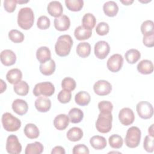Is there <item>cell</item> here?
Wrapping results in <instances>:
<instances>
[{"instance_id": "cell-40", "label": "cell", "mask_w": 154, "mask_h": 154, "mask_svg": "<svg viewBox=\"0 0 154 154\" xmlns=\"http://www.w3.org/2000/svg\"><path fill=\"white\" fill-rule=\"evenodd\" d=\"M76 85V81L70 77H66L64 78L61 82L62 88L70 91L75 90Z\"/></svg>"}, {"instance_id": "cell-29", "label": "cell", "mask_w": 154, "mask_h": 154, "mask_svg": "<svg viewBox=\"0 0 154 154\" xmlns=\"http://www.w3.org/2000/svg\"><path fill=\"white\" fill-rule=\"evenodd\" d=\"M91 100L90 94L85 91H81L76 94L75 96V101L76 103L80 106L87 105Z\"/></svg>"}, {"instance_id": "cell-8", "label": "cell", "mask_w": 154, "mask_h": 154, "mask_svg": "<svg viewBox=\"0 0 154 154\" xmlns=\"http://www.w3.org/2000/svg\"><path fill=\"white\" fill-rule=\"evenodd\" d=\"M5 149L10 154H19L21 152L22 146L16 135L11 134L7 137Z\"/></svg>"}, {"instance_id": "cell-50", "label": "cell", "mask_w": 154, "mask_h": 154, "mask_svg": "<svg viewBox=\"0 0 154 154\" xmlns=\"http://www.w3.org/2000/svg\"><path fill=\"white\" fill-rule=\"evenodd\" d=\"M120 2L123 4L125 5H131L134 2L133 0H125V1H120Z\"/></svg>"}, {"instance_id": "cell-37", "label": "cell", "mask_w": 154, "mask_h": 154, "mask_svg": "<svg viewBox=\"0 0 154 154\" xmlns=\"http://www.w3.org/2000/svg\"><path fill=\"white\" fill-rule=\"evenodd\" d=\"M109 146L113 149H120L122 147L123 140L122 137L118 134H113L109 137Z\"/></svg>"}, {"instance_id": "cell-17", "label": "cell", "mask_w": 154, "mask_h": 154, "mask_svg": "<svg viewBox=\"0 0 154 154\" xmlns=\"http://www.w3.org/2000/svg\"><path fill=\"white\" fill-rule=\"evenodd\" d=\"M35 108L41 112H48L51 107V101L49 99L40 96L35 101Z\"/></svg>"}, {"instance_id": "cell-19", "label": "cell", "mask_w": 154, "mask_h": 154, "mask_svg": "<svg viewBox=\"0 0 154 154\" xmlns=\"http://www.w3.org/2000/svg\"><path fill=\"white\" fill-rule=\"evenodd\" d=\"M22 78V73L19 69H12L6 74L7 80L11 84L15 85L19 83Z\"/></svg>"}, {"instance_id": "cell-6", "label": "cell", "mask_w": 154, "mask_h": 154, "mask_svg": "<svg viewBox=\"0 0 154 154\" xmlns=\"http://www.w3.org/2000/svg\"><path fill=\"white\" fill-rule=\"evenodd\" d=\"M55 92V87L51 82H42L35 85L32 93L36 97L51 96Z\"/></svg>"}, {"instance_id": "cell-1", "label": "cell", "mask_w": 154, "mask_h": 154, "mask_svg": "<svg viewBox=\"0 0 154 154\" xmlns=\"http://www.w3.org/2000/svg\"><path fill=\"white\" fill-rule=\"evenodd\" d=\"M34 22V14L32 10L29 7L20 8L17 15L18 25L23 29H30Z\"/></svg>"}, {"instance_id": "cell-21", "label": "cell", "mask_w": 154, "mask_h": 154, "mask_svg": "<svg viewBox=\"0 0 154 154\" xmlns=\"http://www.w3.org/2000/svg\"><path fill=\"white\" fill-rule=\"evenodd\" d=\"M137 70L141 74L149 75L153 71V63L149 60H141L137 65Z\"/></svg>"}, {"instance_id": "cell-15", "label": "cell", "mask_w": 154, "mask_h": 154, "mask_svg": "<svg viewBox=\"0 0 154 154\" xmlns=\"http://www.w3.org/2000/svg\"><path fill=\"white\" fill-rule=\"evenodd\" d=\"M48 13L53 17H58L61 16L63 12V8L60 2L53 1L50 2L47 7Z\"/></svg>"}, {"instance_id": "cell-13", "label": "cell", "mask_w": 154, "mask_h": 154, "mask_svg": "<svg viewBox=\"0 0 154 154\" xmlns=\"http://www.w3.org/2000/svg\"><path fill=\"white\" fill-rule=\"evenodd\" d=\"M0 58L2 64L5 66H10L16 63V55L11 50L5 49L1 52Z\"/></svg>"}, {"instance_id": "cell-14", "label": "cell", "mask_w": 154, "mask_h": 154, "mask_svg": "<svg viewBox=\"0 0 154 154\" xmlns=\"http://www.w3.org/2000/svg\"><path fill=\"white\" fill-rule=\"evenodd\" d=\"M54 25L57 30L64 31L69 28L70 26V20L68 16L63 14L58 17L55 18Z\"/></svg>"}, {"instance_id": "cell-36", "label": "cell", "mask_w": 154, "mask_h": 154, "mask_svg": "<svg viewBox=\"0 0 154 154\" xmlns=\"http://www.w3.org/2000/svg\"><path fill=\"white\" fill-rule=\"evenodd\" d=\"M65 4L69 10L79 11L83 7L84 1L82 0H66Z\"/></svg>"}, {"instance_id": "cell-34", "label": "cell", "mask_w": 154, "mask_h": 154, "mask_svg": "<svg viewBox=\"0 0 154 154\" xmlns=\"http://www.w3.org/2000/svg\"><path fill=\"white\" fill-rule=\"evenodd\" d=\"M29 85L25 81H20L19 83L14 85L13 90L14 92L19 96H26L29 91Z\"/></svg>"}, {"instance_id": "cell-26", "label": "cell", "mask_w": 154, "mask_h": 154, "mask_svg": "<svg viewBox=\"0 0 154 154\" xmlns=\"http://www.w3.org/2000/svg\"><path fill=\"white\" fill-rule=\"evenodd\" d=\"M23 132L26 137L29 139L37 138L40 134L38 128L33 123L26 124L24 128Z\"/></svg>"}, {"instance_id": "cell-38", "label": "cell", "mask_w": 154, "mask_h": 154, "mask_svg": "<svg viewBox=\"0 0 154 154\" xmlns=\"http://www.w3.org/2000/svg\"><path fill=\"white\" fill-rule=\"evenodd\" d=\"M8 37L13 42L19 43L23 41L25 37L22 32L17 29H11L8 32Z\"/></svg>"}, {"instance_id": "cell-33", "label": "cell", "mask_w": 154, "mask_h": 154, "mask_svg": "<svg viewBox=\"0 0 154 154\" xmlns=\"http://www.w3.org/2000/svg\"><path fill=\"white\" fill-rule=\"evenodd\" d=\"M96 23V19L93 14L88 13L84 15L82 19V26L84 28L92 30V29L94 27Z\"/></svg>"}, {"instance_id": "cell-20", "label": "cell", "mask_w": 154, "mask_h": 154, "mask_svg": "<svg viewBox=\"0 0 154 154\" xmlns=\"http://www.w3.org/2000/svg\"><path fill=\"white\" fill-rule=\"evenodd\" d=\"M36 58L40 64L45 63L51 60V53L50 49L46 46H42L36 51Z\"/></svg>"}, {"instance_id": "cell-41", "label": "cell", "mask_w": 154, "mask_h": 154, "mask_svg": "<svg viewBox=\"0 0 154 154\" xmlns=\"http://www.w3.org/2000/svg\"><path fill=\"white\" fill-rule=\"evenodd\" d=\"M57 98L60 103H67L70 102L72 98L71 91L63 89L59 92V93L58 94Z\"/></svg>"}, {"instance_id": "cell-27", "label": "cell", "mask_w": 154, "mask_h": 154, "mask_svg": "<svg viewBox=\"0 0 154 154\" xmlns=\"http://www.w3.org/2000/svg\"><path fill=\"white\" fill-rule=\"evenodd\" d=\"M66 136L69 141L76 142L82 138L83 131L80 128L73 127L67 131Z\"/></svg>"}, {"instance_id": "cell-32", "label": "cell", "mask_w": 154, "mask_h": 154, "mask_svg": "<svg viewBox=\"0 0 154 154\" xmlns=\"http://www.w3.org/2000/svg\"><path fill=\"white\" fill-rule=\"evenodd\" d=\"M125 57L128 63L134 64L137 63L140 58L141 54L137 49H131L126 52Z\"/></svg>"}, {"instance_id": "cell-28", "label": "cell", "mask_w": 154, "mask_h": 154, "mask_svg": "<svg viewBox=\"0 0 154 154\" xmlns=\"http://www.w3.org/2000/svg\"><path fill=\"white\" fill-rule=\"evenodd\" d=\"M70 122L72 123H78L81 122L84 117V112L78 108H72L68 114Z\"/></svg>"}, {"instance_id": "cell-39", "label": "cell", "mask_w": 154, "mask_h": 154, "mask_svg": "<svg viewBox=\"0 0 154 154\" xmlns=\"http://www.w3.org/2000/svg\"><path fill=\"white\" fill-rule=\"evenodd\" d=\"M98 108L100 113L110 114L112 111L113 105L112 103L109 101L102 100L99 102Z\"/></svg>"}, {"instance_id": "cell-12", "label": "cell", "mask_w": 154, "mask_h": 154, "mask_svg": "<svg viewBox=\"0 0 154 154\" xmlns=\"http://www.w3.org/2000/svg\"><path fill=\"white\" fill-rule=\"evenodd\" d=\"M119 119L123 125L129 126L134 122V113L131 108H123L119 111Z\"/></svg>"}, {"instance_id": "cell-30", "label": "cell", "mask_w": 154, "mask_h": 154, "mask_svg": "<svg viewBox=\"0 0 154 154\" xmlns=\"http://www.w3.org/2000/svg\"><path fill=\"white\" fill-rule=\"evenodd\" d=\"M43 144L38 141L28 144L25 150V154H40L43 152Z\"/></svg>"}, {"instance_id": "cell-46", "label": "cell", "mask_w": 154, "mask_h": 154, "mask_svg": "<svg viewBox=\"0 0 154 154\" xmlns=\"http://www.w3.org/2000/svg\"><path fill=\"white\" fill-rule=\"evenodd\" d=\"M72 153L73 154H79V153H84V154H88L90 153L88 148L84 144H79L75 145L72 150Z\"/></svg>"}, {"instance_id": "cell-42", "label": "cell", "mask_w": 154, "mask_h": 154, "mask_svg": "<svg viewBox=\"0 0 154 154\" xmlns=\"http://www.w3.org/2000/svg\"><path fill=\"white\" fill-rule=\"evenodd\" d=\"M143 147L144 150L150 153H152L154 150V143L153 137L147 135L145 137L143 142Z\"/></svg>"}, {"instance_id": "cell-5", "label": "cell", "mask_w": 154, "mask_h": 154, "mask_svg": "<svg viewBox=\"0 0 154 154\" xmlns=\"http://www.w3.org/2000/svg\"><path fill=\"white\" fill-rule=\"evenodd\" d=\"M112 115L111 113L103 114L100 112L96 122V128L100 133H108L112 128Z\"/></svg>"}, {"instance_id": "cell-49", "label": "cell", "mask_w": 154, "mask_h": 154, "mask_svg": "<svg viewBox=\"0 0 154 154\" xmlns=\"http://www.w3.org/2000/svg\"><path fill=\"white\" fill-rule=\"evenodd\" d=\"M1 93H2L7 88V84L2 79H1Z\"/></svg>"}, {"instance_id": "cell-43", "label": "cell", "mask_w": 154, "mask_h": 154, "mask_svg": "<svg viewBox=\"0 0 154 154\" xmlns=\"http://www.w3.org/2000/svg\"><path fill=\"white\" fill-rule=\"evenodd\" d=\"M50 25V20L46 16H41L37 19V26L40 29H46L49 28Z\"/></svg>"}, {"instance_id": "cell-7", "label": "cell", "mask_w": 154, "mask_h": 154, "mask_svg": "<svg viewBox=\"0 0 154 154\" xmlns=\"http://www.w3.org/2000/svg\"><path fill=\"white\" fill-rule=\"evenodd\" d=\"M137 112L140 117L143 119H150L153 115L152 105L147 101H141L136 106Z\"/></svg>"}, {"instance_id": "cell-24", "label": "cell", "mask_w": 154, "mask_h": 154, "mask_svg": "<svg viewBox=\"0 0 154 154\" xmlns=\"http://www.w3.org/2000/svg\"><path fill=\"white\" fill-rule=\"evenodd\" d=\"M90 144L96 150H102L107 145L105 138L100 135L93 136L90 139Z\"/></svg>"}, {"instance_id": "cell-10", "label": "cell", "mask_w": 154, "mask_h": 154, "mask_svg": "<svg viewBox=\"0 0 154 154\" xmlns=\"http://www.w3.org/2000/svg\"><path fill=\"white\" fill-rule=\"evenodd\" d=\"M93 90L94 93L99 96H106L111 93L112 85L106 80H99L94 83Z\"/></svg>"}, {"instance_id": "cell-44", "label": "cell", "mask_w": 154, "mask_h": 154, "mask_svg": "<svg viewBox=\"0 0 154 154\" xmlns=\"http://www.w3.org/2000/svg\"><path fill=\"white\" fill-rule=\"evenodd\" d=\"M109 31L108 24L104 22H99L96 28V32L99 35H106Z\"/></svg>"}, {"instance_id": "cell-4", "label": "cell", "mask_w": 154, "mask_h": 154, "mask_svg": "<svg viewBox=\"0 0 154 154\" xmlns=\"http://www.w3.org/2000/svg\"><path fill=\"white\" fill-rule=\"evenodd\" d=\"M1 122L4 129L8 132L17 131L21 126L20 120L10 112L2 114Z\"/></svg>"}, {"instance_id": "cell-2", "label": "cell", "mask_w": 154, "mask_h": 154, "mask_svg": "<svg viewBox=\"0 0 154 154\" xmlns=\"http://www.w3.org/2000/svg\"><path fill=\"white\" fill-rule=\"evenodd\" d=\"M73 42L70 35L67 34L60 35L55 45V51L57 55L60 57L68 55L73 46Z\"/></svg>"}, {"instance_id": "cell-31", "label": "cell", "mask_w": 154, "mask_h": 154, "mask_svg": "<svg viewBox=\"0 0 154 154\" xmlns=\"http://www.w3.org/2000/svg\"><path fill=\"white\" fill-rule=\"evenodd\" d=\"M76 51L79 57L82 58H86L90 54L91 46L87 42L79 43L77 45Z\"/></svg>"}, {"instance_id": "cell-47", "label": "cell", "mask_w": 154, "mask_h": 154, "mask_svg": "<svg viewBox=\"0 0 154 154\" xmlns=\"http://www.w3.org/2000/svg\"><path fill=\"white\" fill-rule=\"evenodd\" d=\"M143 43L147 47H153L154 46V34L148 36H143Z\"/></svg>"}, {"instance_id": "cell-3", "label": "cell", "mask_w": 154, "mask_h": 154, "mask_svg": "<svg viewBox=\"0 0 154 154\" xmlns=\"http://www.w3.org/2000/svg\"><path fill=\"white\" fill-rule=\"evenodd\" d=\"M141 132L137 126L130 127L127 132L125 139V143L129 148H135L138 146L140 143Z\"/></svg>"}, {"instance_id": "cell-22", "label": "cell", "mask_w": 154, "mask_h": 154, "mask_svg": "<svg viewBox=\"0 0 154 154\" xmlns=\"http://www.w3.org/2000/svg\"><path fill=\"white\" fill-rule=\"evenodd\" d=\"M104 13L109 17L116 16L119 11V7L117 3L113 1H107L103 5Z\"/></svg>"}, {"instance_id": "cell-25", "label": "cell", "mask_w": 154, "mask_h": 154, "mask_svg": "<svg viewBox=\"0 0 154 154\" xmlns=\"http://www.w3.org/2000/svg\"><path fill=\"white\" fill-rule=\"evenodd\" d=\"M92 34L91 29H87L82 25L78 26L74 31V35L78 40H84L88 39Z\"/></svg>"}, {"instance_id": "cell-23", "label": "cell", "mask_w": 154, "mask_h": 154, "mask_svg": "<svg viewBox=\"0 0 154 154\" xmlns=\"http://www.w3.org/2000/svg\"><path fill=\"white\" fill-rule=\"evenodd\" d=\"M56 66L54 60L51 59L45 63L40 64L39 69L40 72L46 76H49L54 73L55 70Z\"/></svg>"}, {"instance_id": "cell-9", "label": "cell", "mask_w": 154, "mask_h": 154, "mask_svg": "<svg viewBox=\"0 0 154 154\" xmlns=\"http://www.w3.org/2000/svg\"><path fill=\"white\" fill-rule=\"evenodd\" d=\"M123 61V58L122 55L119 54H113L107 61V68L112 72H117L122 69Z\"/></svg>"}, {"instance_id": "cell-51", "label": "cell", "mask_w": 154, "mask_h": 154, "mask_svg": "<svg viewBox=\"0 0 154 154\" xmlns=\"http://www.w3.org/2000/svg\"><path fill=\"white\" fill-rule=\"evenodd\" d=\"M153 124H152L149 128V129H148V132H149V134L150 136H152V137H153Z\"/></svg>"}, {"instance_id": "cell-18", "label": "cell", "mask_w": 154, "mask_h": 154, "mask_svg": "<svg viewBox=\"0 0 154 154\" xmlns=\"http://www.w3.org/2000/svg\"><path fill=\"white\" fill-rule=\"evenodd\" d=\"M69 117L67 115L60 114L55 117L54 120V125L57 129L63 131L69 126Z\"/></svg>"}, {"instance_id": "cell-11", "label": "cell", "mask_w": 154, "mask_h": 154, "mask_svg": "<svg viewBox=\"0 0 154 154\" xmlns=\"http://www.w3.org/2000/svg\"><path fill=\"white\" fill-rule=\"evenodd\" d=\"M110 51V47L109 44L105 41L97 42L94 48V52L95 56L100 60L105 58L109 54Z\"/></svg>"}, {"instance_id": "cell-45", "label": "cell", "mask_w": 154, "mask_h": 154, "mask_svg": "<svg viewBox=\"0 0 154 154\" xmlns=\"http://www.w3.org/2000/svg\"><path fill=\"white\" fill-rule=\"evenodd\" d=\"M16 0H5L4 1V9L8 13H13L16 9Z\"/></svg>"}, {"instance_id": "cell-35", "label": "cell", "mask_w": 154, "mask_h": 154, "mask_svg": "<svg viewBox=\"0 0 154 154\" xmlns=\"http://www.w3.org/2000/svg\"><path fill=\"white\" fill-rule=\"evenodd\" d=\"M140 29L143 36H148L153 34V22L151 20H147L144 21L141 25Z\"/></svg>"}, {"instance_id": "cell-52", "label": "cell", "mask_w": 154, "mask_h": 154, "mask_svg": "<svg viewBox=\"0 0 154 154\" xmlns=\"http://www.w3.org/2000/svg\"><path fill=\"white\" fill-rule=\"evenodd\" d=\"M28 2V1H17V3H19V4H22V3H27Z\"/></svg>"}, {"instance_id": "cell-16", "label": "cell", "mask_w": 154, "mask_h": 154, "mask_svg": "<svg viewBox=\"0 0 154 154\" xmlns=\"http://www.w3.org/2000/svg\"><path fill=\"white\" fill-rule=\"evenodd\" d=\"M11 107L14 112L19 116L25 114L28 109L27 102L25 100L20 99H15L12 103Z\"/></svg>"}, {"instance_id": "cell-48", "label": "cell", "mask_w": 154, "mask_h": 154, "mask_svg": "<svg viewBox=\"0 0 154 154\" xmlns=\"http://www.w3.org/2000/svg\"><path fill=\"white\" fill-rule=\"evenodd\" d=\"M66 152L64 149L60 146H57L54 147L51 151V154H65Z\"/></svg>"}]
</instances>
